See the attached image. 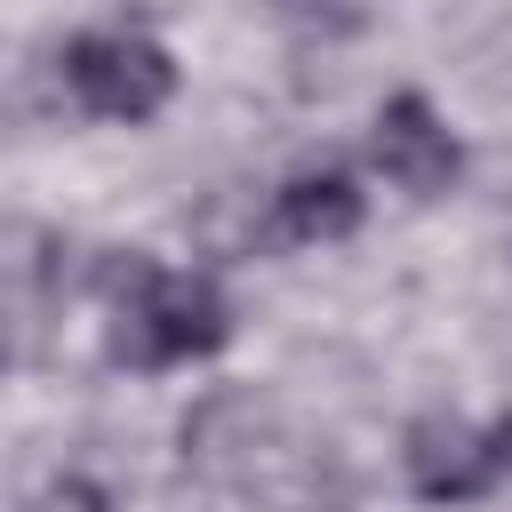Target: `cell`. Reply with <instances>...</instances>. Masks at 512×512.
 I'll return each instance as SVG.
<instances>
[{
	"label": "cell",
	"mask_w": 512,
	"mask_h": 512,
	"mask_svg": "<svg viewBox=\"0 0 512 512\" xmlns=\"http://www.w3.org/2000/svg\"><path fill=\"white\" fill-rule=\"evenodd\" d=\"M24 512H112V496L96 488V480H80V472H64V480H48Z\"/></svg>",
	"instance_id": "ba28073f"
},
{
	"label": "cell",
	"mask_w": 512,
	"mask_h": 512,
	"mask_svg": "<svg viewBox=\"0 0 512 512\" xmlns=\"http://www.w3.org/2000/svg\"><path fill=\"white\" fill-rule=\"evenodd\" d=\"M368 152H376V168H384L400 192H416V200L448 192V184H456V168H464V152H456L448 120H440L416 88H400V96H384V104H376V120H368Z\"/></svg>",
	"instance_id": "277c9868"
},
{
	"label": "cell",
	"mask_w": 512,
	"mask_h": 512,
	"mask_svg": "<svg viewBox=\"0 0 512 512\" xmlns=\"http://www.w3.org/2000/svg\"><path fill=\"white\" fill-rule=\"evenodd\" d=\"M360 184L344 168H304L272 192V240H296V248H320V240H352L360 232Z\"/></svg>",
	"instance_id": "8992f818"
},
{
	"label": "cell",
	"mask_w": 512,
	"mask_h": 512,
	"mask_svg": "<svg viewBox=\"0 0 512 512\" xmlns=\"http://www.w3.org/2000/svg\"><path fill=\"white\" fill-rule=\"evenodd\" d=\"M488 456H496V472H512V416L488 432Z\"/></svg>",
	"instance_id": "9c48e42d"
},
{
	"label": "cell",
	"mask_w": 512,
	"mask_h": 512,
	"mask_svg": "<svg viewBox=\"0 0 512 512\" xmlns=\"http://www.w3.org/2000/svg\"><path fill=\"white\" fill-rule=\"evenodd\" d=\"M272 8H280L296 32H320V40H344V32H360V16H368L360 0H272Z\"/></svg>",
	"instance_id": "52a82bcc"
},
{
	"label": "cell",
	"mask_w": 512,
	"mask_h": 512,
	"mask_svg": "<svg viewBox=\"0 0 512 512\" xmlns=\"http://www.w3.org/2000/svg\"><path fill=\"white\" fill-rule=\"evenodd\" d=\"M56 80L88 120H128L136 128L176 96V56L144 32H80V40H64Z\"/></svg>",
	"instance_id": "3957f363"
},
{
	"label": "cell",
	"mask_w": 512,
	"mask_h": 512,
	"mask_svg": "<svg viewBox=\"0 0 512 512\" xmlns=\"http://www.w3.org/2000/svg\"><path fill=\"white\" fill-rule=\"evenodd\" d=\"M232 344V304L208 272H160L144 256L120 264L112 280V360L120 368H184Z\"/></svg>",
	"instance_id": "7a4b0ae2"
},
{
	"label": "cell",
	"mask_w": 512,
	"mask_h": 512,
	"mask_svg": "<svg viewBox=\"0 0 512 512\" xmlns=\"http://www.w3.org/2000/svg\"><path fill=\"white\" fill-rule=\"evenodd\" d=\"M184 456H200L216 480H232L256 512H344L352 472L328 440L296 432L272 400L224 392L184 424Z\"/></svg>",
	"instance_id": "6da1fadb"
},
{
	"label": "cell",
	"mask_w": 512,
	"mask_h": 512,
	"mask_svg": "<svg viewBox=\"0 0 512 512\" xmlns=\"http://www.w3.org/2000/svg\"><path fill=\"white\" fill-rule=\"evenodd\" d=\"M400 464H408V488H416L424 504H472V496L496 480L488 440H472L456 416H416V424H408Z\"/></svg>",
	"instance_id": "5b68a950"
}]
</instances>
